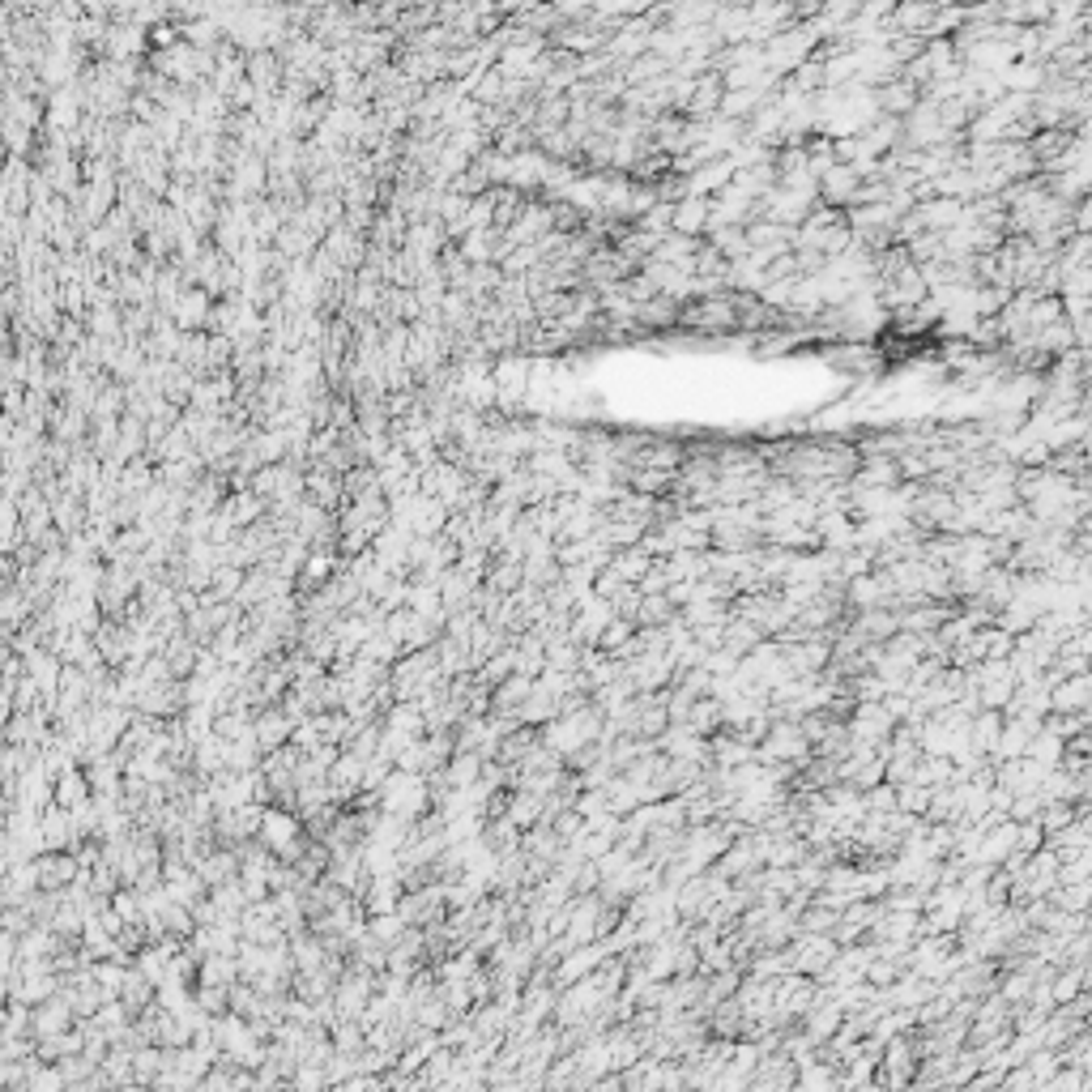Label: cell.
I'll return each instance as SVG.
<instances>
[{
    "label": "cell",
    "instance_id": "6da1fadb",
    "mask_svg": "<svg viewBox=\"0 0 1092 1092\" xmlns=\"http://www.w3.org/2000/svg\"><path fill=\"white\" fill-rule=\"evenodd\" d=\"M1020 1067L1028 1071V1080H1033V1084H1050L1054 1075H1058V1054L1054 1050H1033Z\"/></svg>",
    "mask_w": 1092,
    "mask_h": 1092
},
{
    "label": "cell",
    "instance_id": "7a4b0ae2",
    "mask_svg": "<svg viewBox=\"0 0 1092 1092\" xmlns=\"http://www.w3.org/2000/svg\"><path fill=\"white\" fill-rule=\"evenodd\" d=\"M585 1092H624V1080H619V1075H602V1080H594Z\"/></svg>",
    "mask_w": 1092,
    "mask_h": 1092
}]
</instances>
